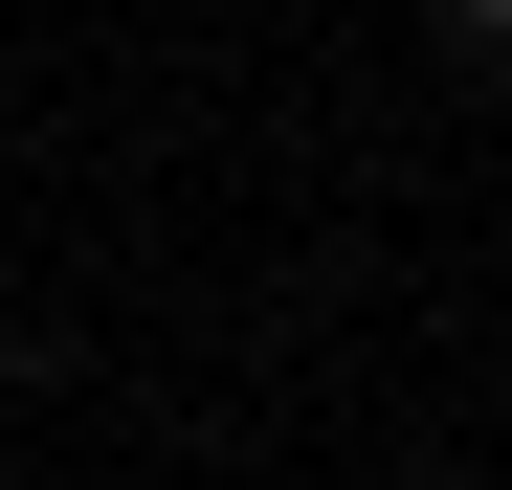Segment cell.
<instances>
[{
  "mask_svg": "<svg viewBox=\"0 0 512 490\" xmlns=\"http://www.w3.org/2000/svg\"><path fill=\"white\" fill-rule=\"evenodd\" d=\"M423 23H446V45H512V0H423Z\"/></svg>",
  "mask_w": 512,
  "mask_h": 490,
  "instance_id": "obj_1",
  "label": "cell"
}]
</instances>
